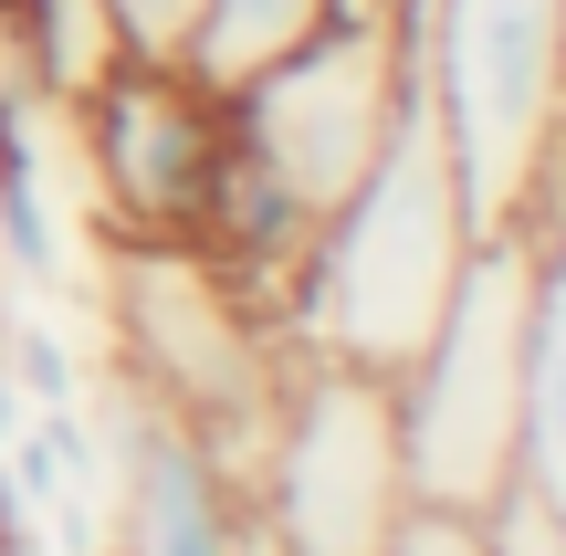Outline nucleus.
Instances as JSON below:
<instances>
[{
    "label": "nucleus",
    "instance_id": "obj_1",
    "mask_svg": "<svg viewBox=\"0 0 566 556\" xmlns=\"http://www.w3.org/2000/svg\"><path fill=\"white\" fill-rule=\"evenodd\" d=\"M472 242H483L472 189H462V168H451L441 116H430L420 84H409V116L388 126L378 168H367V179L315 221V242H304L283 347L294 357H336V368H367V378H399L409 347L441 326Z\"/></svg>",
    "mask_w": 566,
    "mask_h": 556
},
{
    "label": "nucleus",
    "instance_id": "obj_2",
    "mask_svg": "<svg viewBox=\"0 0 566 556\" xmlns=\"http://www.w3.org/2000/svg\"><path fill=\"white\" fill-rule=\"evenodd\" d=\"M399 21L472 221L546 231L566 200V0H399Z\"/></svg>",
    "mask_w": 566,
    "mask_h": 556
},
{
    "label": "nucleus",
    "instance_id": "obj_3",
    "mask_svg": "<svg viewBox=\"0 0 566 556\" xmlns=\"http://www.w3.org/2000/svg\"><path fill=\"white\" fill-rule=\"evenodd\" d=\"M525 315H535V231H483L441 326L388 378L409 494L430 515H483L525 462Z\"/></svg>",
    "mask_w": 566,
    "mask_h": 556
},
{
    "label": "nucleus",
    "instance_id": "obj_4",
    "mask_svg": "<svg viewBox=\"0 0 566 556\" xmlns=\"http://www.w3.org/2000/svg\"><path fill=\"white\" fill-rule=\"evenodd\" d=\"M105 336H116L126 389L179 410L242 473L273 420L283 368H294L273 347V326L242 305V284L200 242H105Z\"/></svg>",
    "mask_w": 566,
    "mask_h": 556
},
{
    "label": "nucleus",
    "instance_id": "obj_5",
    "mask_svg": "<svg viewBox=\"0 0 566 556\" xmlns=\"http://www.w3.org/2000/svg\"><path fill=\"white\" fill-rule=\"evenodd\" d=\"M242 494L283 556H388L399 525L420 515L388 378L336 368V357H294L263 441L242 462Z\"/></svg>",
    "mask_w": 566,
    "mask_h": 556
},
{
    "label": "nucleus",
    "instance_id": "obj_6",
    "mask_svg": "<svg viewBox=\"0 0 566 556\" xmlns=\"http://www.w3.org/2000/svg\"><path fill=\"white\" fill-rule=\"evenodd\" d=\"M231 147L263 158L304 210H336L378 168L388 126L409 116V21L399 0H346L315 42H294L252 84H231Z\"/></svg>",
    "mask_w": 566,
    "mask_h": 556
},
{
    "label": "nucleus",
    "instance_id": "obj_7",
    "mask_svg": "<svg viewBox=\"0 0 566 556\" xmlns=\"http://www.w3.org/2000/svg\"><path fill=\"white\" fill-rule=\"evenodd\" d=\"M63 116H74L105 242H189L200 231V200H210L221 147H231V105L189 63H126L116 53Z\"/></svg>",
    "mask_w": 566,
    "mask_h": 556
},
{
    "label": "nucleus",
    "instance_id": "obj_8",
    "mask_svg": "<svg viewBox=\"0 0 566 556\" xmlns=\"http://www.w3.org/2000/svg\"><path fill=\"white\" fill-rule=\"evenodd\" d=\"M105 525L95 556H231L242 546V473L189 431L179 410L137 399L126 378H105V483H95Z\"/></svg>",
    "mask_w": 566,
    "mask_h": 556
},
{
    "label": "nucleus",
    "instance_id": "obj_9",
    "mask_svg": "<svg viewBox=\"0 0 566 556\" xmlns=\"http://www.w3.org/2000/svg\"><path fill=\"white\" fill-rule=\"evenodd\" d=\"M514 473L566 515V200L535 231V315H525V462Z\"/></svg>",
    "mask_w": 566,
    "mask_h": 556
},
{
    "label": "nucleus",
    "instance_id": "obj_10",
    "mask_svg": "<svg viewBox=\"0 0 566 556\" xmlns=\"http://www.w3.org/2000/svg\"><path fill=\"white\" fill-rule=\"evenodd\" d=\"M336 11H346V0H200L189 74H200L210 95H231V84H252L263 63H283L294 42H315Z\"/></svg>",
    "mask_w": 566,
    "mask_h": 556
},
{
    "label": "nucleus",
    "instance_id": "obj_11",
    "mask_svg": "<svg viewBox=\"0 0 566 556\" xmlns=\"http://www.w3.org/2000/svg\"><path fill=\"white\" fill-rule=\"evenodd\" d=\"M0 252H11V284H53L63 273L53 189H42V147H32V95L11 74H0Z\"/></svg>",
    "mask_w": 566,
    "mask_h": 556
},
{
    "label": "nucleus",
    "instance_id": "obj_12",
    "mask_svg": "<svg viewBox=\"0 0 566 556\" xmlns=\"http://www.w3.org/2000/svg\"><path fill=\"white\" fill-rule=\"evenodd\" d=\"M0 368L21 378V399H32V410H63V399H84L74 347H63L42 315H21V305H0Z\"/></svg>",
    "mask_w": 566,
    "mask_h": 556
},
{
    "label": "nucleus",
    "instance_id": "obj_13",
    "mask_svg": "<svg viewBox=\"0 0 566 556\" xmlns=\"http://www.w3.org/2000/svg\"><path fill=\"white\" fill-rule=\"evenodd\" d=\"M472 536H483V556H566V515H556L546 494H535L525 473H514L504 494L472 515Z\"/></svg>",
    "mask_w": 566,
    "mask_h": 556
},
{
    "label": "nucleus",
    "instance_id": "obj_14",
    "mask_svg": "<svg viewBox=\"0 0 566 556\" xmlns=\"http://www.w3.org/2000/svg\"><path fill=\"white\" fill-rule=\"evenodd\" d=\"M105 32H116L126 63H189V32H200V0H95Z\"/></svg>",
    "mask_w": 566,
    "mask_h": 556
},
{
    "label": "nucleus",
    "instance_id": "obj_15",
    "mask_svg": "<svg viewBox=\"0 0 566 556\" xmlns=\"http://www.w3.org/2000/svg\"><path fill=\"white\" fill-rule=\"evenodd\" d=\"M388 556H483V536H472V515H430V504H420Z\"/></svg>",
    "mask_w": 566,
    "mask_h": 556
},
{
    "label": "nucleus",
    "instance_id": "obj_16",
    "mask_svg": "<svg viewBox=\"0 0 566 556\" xmlns=\"http://www.w3.org/2000/svg\"><path fill=\"white\" fill-rule=\"evenodd\" d=\"M0 556H53V536H42V504H21L11 473H0Z\"/></svg>",
    "mask_w": 566,
    "mask_h": 556
},
{
    "label": "nucleus",
    "instance_id": "obj_17",
    "mask_svg": "<svg viewBox=\"0 0 566 556\" xmlns=\"http://www.w3.org/2000/svg\"><path fill=\"white\" fill-rule=\"evenodd\" d=\"M21 420H32V399H21V378L0 368V452H11V441H21Z\"/></svg>",
    "mask_w": 566,
    "mask_h": 556
},
{
    "label": "nucleus",
    "instance_id": "obj_18",
    "mask_svg": "<svg viewBox=\"0 0 566 556\" xmlns=\"http://www.w3.org/2000/svg\"><path fill=\"white\" fill-rule=\"evenodd\" d=\"M231 556H283V546L263 536V515H242V546H231Z\"/></svg>",
    "mask_w": 566,
    "mask_h": 556
}]
</instances>
